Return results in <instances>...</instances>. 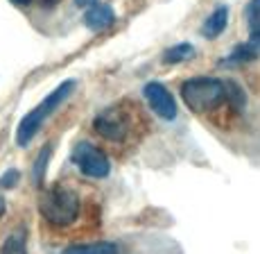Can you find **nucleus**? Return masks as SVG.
<instances>
[{
    "label": "nucleus",
    "instance_id": "5",
    "mask_svg": "<svg viewBox=\"0 0 260 254\" xmlns=\"http://www.w3.org/2000/svg\"><path fill=\"white\" fill-rule=\"evenodd\" d=\"M145 100L149 102L152 111L156 116L166 118V121H174L177 118V100L172 98V93L168 91L166 84L161 82H147L143 89Z\"/></svg>",
    "mask_w": 260,
    "mask_h": 254
},
{
    "label": "nucleus",
    "instance_id": "4",
    "mask_svg": "<svg viewBox=\"0 0 260 254\" xmlns=\"http://www.w3.org/2000/svg\"><path fill=\"white\" fill-rule=\"evenodd\" d=\"M73 163L79 168V173L93 179H104L111 173V163H109L107 154L93 146L88 141H82L75 146L73 150Z\"/></svg>",
    "mask_w": 260,
    "mask_h": 254
},
{
    "label": "nucleus",
    "instance_id": "1",
    "mask_svg": "<svg viewBox=\"0 0 260 254\" xmlns=\"http://www.w3.org/2000/svg\"><path fill=\"white\" fill-rule=\"evenodd\" d=\"M73 89H75V79H66V82H61L57 89H54V91H50L48 96L32 109V111L25 114L23 121L18 123V129H16V143H18V146L25 148L34 136H37L39 129H41L43 123H46V118H48L50 114H52L54 109H57L63 100H66L68 96H71Z\"/></svg>",
    "mask_w": 260,
    "mask_h": 254
},
{
    "label": "nucleus",
    "instance_id": "8",
    "mask_svg": "<svg viewBox=\"0 0 260 254\" xmlns=\"http://www.w3.org/2000/svg\"><path fill=\"white\" fill-rule=\"evenodd\" d=\"M226 23H229V7L219 5V7L211 14V16L206 18V23H204V27H202V34H204L206 39L219 37V34L226 30Z\"/></svg>",
    "mask_w": 260,
    "mask_h": 254
},
{
    "label": "nucleus",
    "instance_id": "10",
    "mask_svg": "<svg viewBox=\"0 0 260 254\" xmlns=\"http://www.w3.org/2000/svg\"><path fill=\"white\" fill-rule=\"evenodd\" d=\"M0 254H27V229L18 227L9 234L0 247Z\"/></svg>",
    "mask_w": 260,
    "mask_h": 254
},
{
    "label": "nucleus",
    "instance_id": "18",
    "mask_svg": "<svg viewBox=\"0 0 260 254\" xmlns=\"http://www.w3.org/2000/svg\"><path fill=\"white\" fill-rule=\"evenodd\" d=\"M75 3H77L79 7H93V5H98V0H75Z\"/></svg>",
    "mask_w": 260,
    "mask_h": 254
},
{
    "label": "nucleus",
    "instance_id": "11",
    "mask_svg": "<svg viewBox=\"0 0 260 254\" xmlns=\"http://www.w3.org/2000/svg\"><path fill=\"white\" fill-rule=\"evenodd\" d=\"M194 57V46L190 43H177V46L168 48L166 54H163V62L166 64H181V62H188V59Z\"/></svg>",
    "mask_w": 260,
    "mask_h": 254
},
{
    "label": "nucleus",
    "instance_id": "14",
    "mask_svg": "<svg viewBox=\"0 0 260 254\" xmlns=\"http://www.w3.org/2000/svg\"><path fill=\"white\" fill-rule=\"evenodd\" d=\"M226 91H229V98H231L233 107H236V109H242V107H244V93H242V89H240L236 82H229V84H226Z\"/></svg>",
    "mask_w": 260,
    "mask_h": 254
},
{
    "label": "nucleus",
    "instance_id": "17",
    "mask_svg": "<svg viewBox=\"0 0 260 254\" xmlns=\"http://www.w3.org/2000/svg\"><path fill=\"white\" fill-rule=\"evenodd\" d=\"M251 43L260 50V21L251 23Z\"/></svg>",
    "mask_w": 260,
    "mask_h": 254
},
{
    "label": "nucleus",
    "instance_id": "12",
    "mask_svg": "<svg viewBox=\"0 0 260 254\" xmlns=\"http://www.w3.org/2000/svg\"><path fill=\"white\" fill-rule=\"evenodd\" d=\"M256 57H258V48L253 46V43H240V46L233 48V52L224 59V64H244Z\"/></svg>",
    "mask_w": 260,
    "mask_h": 254
},
{
    "label": "nucleus",
    "instance_id": "3",
    "mask_svg": "<svg viewBox=\"0 0 260 254\" xmlns=\"http://www.w3.org/2000/svg\"><path fill=\"white\" fill-rule=\"evenodd\" d=\"M39 211L46 218V222L54 227H68L79 216V197L77 193L66 186H52L43 193L39 202Z\"/></svg>",
    "mask_w": 260,
    "mask_h": 254
},
{
    "label": "nucleus",
    "instance_id": "6",
    "mask_svg": "<svg viewBox=\"0 0 260 254\" xmlns=\"http://www.w3.org/2000/svg\"><path fill=\"white\" fill-rule=\"evenodd\" d=\"M93 127L100 136L109 138V141H122V138L127 136V118H124V114L116 107L102 109V111L95 116Z\"/></svg>",
    "mask_w": 260,
    "mask_h": 254
},
{
    "label": "nucleus",
    "instance_id": "20",
    "mask_svg": "<svg viewBox=\"0 0 260 254\" xmlns=\"http://www.w3.org/2000/svg\"><path fill=\"white\" fill-rule=\"evenodd\" d=\"M3 213H5V200L0 197V216H3Z\"/></svg>",
    "mask_w": 260,
    "mask_h": 254
},
{
    "label": "nucleus",
    "instance_id": "15",
    "mask_svg": "<svg viewBox=\"0 0 260 254\" xmlns=\"http://www.w3.org/2000/svg\"><path fill=\"white\" fill-rule=\"evenodd\" d=\"M18 171H14V168H9V171H5L3 175H0V188H14L18 182Z\"/></svg>",
    "mask_w": 260,
    "mask_h": 254
},
{
    "label": "nucleus",
    "instance_id": "16",
    "mask_svg": "<svg viewBox=\"0 0 260 254\" xmlns=\"http://www.w3.org/2000/svg\"><path fill=\"white\" fill-rule=\"evenodd\" d=\"M247 18H249V25L260 21V0H251L247 5Z\"/></svg>",
    "mask_w": 260,
    "mask_h": 254
},
{
    "label": "nucleus",
    "instance_id": "9",
    "mask_svg": "<svg viewBox=\"0 0 260 254\" xmlns=\"http://www.w3.org/2000/svg\"><path fill=\"white\" fill-rule=\"evenodd\" d=\"M61 254H118V245L109 241L77 243V245H68Z\"/></svg>",
    "mask_w": 260,
    "mask_h": 254
},
{
    "label": "nucleus",
    "instance_id": "13",
    "mask_svg": "<svg viewBox=\"0 0 260 254\" xmlns=\"http://www.w3.org/2000/svg\"><path fill=\"white\" fill-rule=\"evenodd\" d=\"M50 154H52V148H50V146H43L41 152H39L37 163H34V182H37V184H41L43 177H46V168H48Z\"/></svg>",
    "mask_w": 260,
    "mask_h": 254
},
{
    "label": "nucleus",
    "instance_id": "19",
    "mask_svg": "<svg viewBox=\"0 0 260 254\" xmlns=\"http://www.w3.org/2000/svg\"><path fill=\"white\" fill-rule=\"evenodd\" d=\"M14 5H18V7H25V5H29L32 3V0H12Z\"/></svg>",
    "mask_w": 260,
    "mask_h": 254
},
{
    "label": "nucleus",
    "instance_id": "2",
    "mask_svg": "<svg viewBox=\"0 0 260 254\" xmlns=\"http://www.w3.org/2000/svg\"><path fill=\"white\" fill-rule=\"evenodd\" d=\"M181 98L188 109L206 114L222 107V102L229 98V91L226 84L217 77H190L181 84Z\"/></svg>",
    "mask_w": 260,
    "mask_h": 254
},
{
    "label": "nucleus",
    "instance_id": "7",
    "mask_svg": "<svg viewBox=\"0 0 260 254\" xmlns=\"http://www.w3.org/2000/svg\"><path fill=\"white\" fill-rule=\"evenodd\" d=\"M113 21H116V12H113L111 5H104V3L93 5V7H88L86 14H84V25L88 30H95V32L111 27Z\"/></svg>",
    "mask_w": 260,
    "mask_h": 254
}]
</instances>
